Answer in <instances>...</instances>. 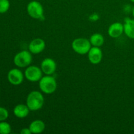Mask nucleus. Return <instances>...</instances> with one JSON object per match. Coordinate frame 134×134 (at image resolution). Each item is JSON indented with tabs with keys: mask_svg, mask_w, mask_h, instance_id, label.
I'll return each instance as SVG.
<instances>
[{
	"mask_svg": "<svg viewBox=\"0 0 134 134\" xmlns=\"http://www.w3.org/2000/svg\"><path fill=\"white\" fill-rule=\"evenodd\" d=\"M43 95L39 91L31 92L26 98V105L30 111H35L41 109L44 105Z\"/></svg>",
	"mask_w": 134,
	"mask_h": 134,
	"instance_id": "1",
	"label": "nucleus"
},
{
	"mask_svg": "<svg viewBox=\"0 0 134 134\" xmlns=\"http://www.w3.org/2000/svg\"><path fill=\"white\" fill-rule=\"evenodd\" d=\"M39 86L42 92L46 94H51L57 89V82L56 79L52 75H46L39 81Z\"/></svg>",
	"mask_w": 134,
	"mask_h": 134,
	"instance_id": "2",
	"label": "nucleus"
},
{
	"mask_svg": "<svg viewBox=\"0 0 134 134\" xmlns=\"http://www.w3.org/2000/svg\"><path fill=\"white\" fill-rule=\"evenodd\" d=\"M72 48L76 53L79 54H88L92 47L90 40L86 38L79 37L75 39L71 44Z\"/></svg>",
	"mask_w": 134,
	"mask_h": 134,
	"instance_id": "3",
	"label": "nucleus"
},
{
	"mask_svg": "<svg viewBox=\"0 0 134 134\" xmlns=\"http://www.w3.org/2000/svg\"><path fill=\"white\" fill-rule=\"evenodd\" d=\"M27 12L30 16L34 19H43L44 18V9L43 5L37 1H31L27 5Z\"/></svg>",
	"mask_w": 134,
	"mask_h": 134,
	"instance_id": "4",
	"label": "nucleus"
},
{
	"mask_svg": "<svg viewBox=\"0 0 134 134\" xmlns=\"http://www.w3.org/2000/svg\"><path fill=\"white\" fill-rule=\"evenodd\" d=\"M14 64L18 68H27L32 62V55L29 51H22L14 57Z\"/></svg>",
	"mask_w": 134,
	"mask_h": 134,
	"instance_id": "5",
	"label": "nucleus"
},
{
	"mask_svg": "<svg viewBox=\"0 0 134 134\" xmlns=\"http://www.w3.org/2000/svg\"><path fill=\"white\" fill-rule=\"evenodd\" d=\"M24 77L30 82H39L43 77V71L41 68L36 65H29L25 70Z\"/></svg>",
	"mask_w": 134,
	"mask_h": 134,
	"instance_id": "6",
	"label": "nucleus"
},
{
	"mask_svg": "<svg viewBox=\"0 0 134 134\" xmlns=\"http://www.w3.org/2000/svg\"><path fill=\"white\" fill-rule=\"evenodd\" d=\"M56 63L51 58H44L41 64V69L43 73L47 75H52L56 70Z\"/></svg>",
	"mask_w": 134,
	"mask_h": 134,
	"instance_id": "7",
	"label": "nucleus"
},
{
	"mask_svg": "<svg viewBox=\"0 0 134 134\" xmlns=\"http://www.w3.org/2000/svg\"><path fill=\"white\" fill-rule=\"evenodd\" d=\"M24 75L20 69L17 68L12 69L8 72L7 79L9 82L13 85H19L22 83Z\"/></svg>",
	"mask_w": 134,
	"mask_h": 134,
	"instance_id": "8",
	"label": "nucleus"
},
{
	"mask_svg": "<svg viewBox=\"0 0 134 134\" xmlns=\"http://www.w3.org/2000/svg\"><path fill=\"white\" fill-rule=\"evenodd\" d=\"M46 44L44 41L41 38H36L31 41L28 46V51L31 54H37L44 50Z\"/></svg>",
	"mask_w": 134,
	"mask_h": 134,
	"instance_id": "9",
	"label": "nucleus"
},
{
	"mask_svg": "<svg viewBox=\"0 0 134 134\" xmlns=\"http://www.w3.org/2000/svg\"><path fill=\"white\" fill-rule=\"evenodd\" d=\"M88 58L92 64H98L101 62L103 58V52L100 47H92L88 52Z\"/></svg>",
	"mask_w": 134,
	"mask_h": 134,
	"instance_id": "10",
	"label": "nucleus"
},
{
	"mask_svg": "<svg viewBox=\"0 0 134 134\" xmlns=\"http://www.w3.org/2000/svg\"><path fill=\"white\" fill-rule=\"evenodd\" d=\"M124 32V24L120 22H114L108 28V35L112 38H118Z\"/></svg>",
	"mask_w": 134,
	"mask_h": 134,
	"instance_id": "11",
	"label": "nucleus"
},
{
	"mask_svg": "<svg viewBox=\"0 0 134 134\" xmlns=\"http://www.w3.org/2000/svg\"><path fill=\"white\" fill-rule=\"evenodd\" d=\"M30 109L27 106V105L25 104H18L14 107L13 109V113L19 119H24L27 116V115L30 113Z\"/></svg>",
	"mask_w": 134,
	"mask_h": 134,
	"instance_id": "12",
	"label": "nucleus"
},
{
	"mask_svg": "<svg viewBox=\"0 0 134 134\" xmlns=\"http://www.w3.org/2000/svg\"><path fill=\"white\" fill-rule=\"evenodd\" d=\"M45 124L41 120H35L30 123L29 126L31 133L38 134L44 132L45 129Z\"/></svg>",
	"mask_w": 134,
	"mask_h": 134,
	"instance_id": "13",
	"label": "nucleus"
},
{
	"mask_svg": "<svg viewBox=\"0 0 134 134\" xmlns=\"http://www.w3.org/2000/svg\"><path fill=\"white\" fill-rule=\"evenodd\" d=\"M124 32L128 37L134 39V19L126 18L124 24Z\"/></svg>",
	"mask_w": 134,
	"mask_h": 134,
	"instance_id": "14",
	"label": "nucleus"
},
{
	"mask_svg": "<svg viewBox=\"0 0 134 134\" xmlns=\"http://www.w3.org/2000/svg\"><path fill=\"white\" fill-rule=\"evenodd\" d=\"M90 42L93 47H100L104 44L105 39L103 35L99 33L92 34L90 37Z\"/></svg>",
	"mask_w": 134,
	"mask_h": 134,
	"instance_id": "15",
	"label": "nucleus"
},
{
	"mask_svg": "<svg viewBox=\"0 0 134 134\" xmlns=\"http://www.w3.org/2000/svg\"><path fill=\"white\" fill-rule=\"evenodd\" d=\"M11 132V126L8 122H0V134H9Z\"/></svg>",
	"mask_w": 134,
	"mask_h": 134,
	"instance_id": "16",
	"label": "nucleus"
},
{
	"mask_svg": "<svg viewBox=\"0 0 134 134\" xmlns=\"http://www.w3.org/2000/svg\"><path fill=\"white\" fill-rule=\"evenodd\" d=\"M10 7V2L9 0H0V13H5Z\"/></svg>",
	"mask_w": 134,
	"mask_h": 134,
	"instance_id": "17",
	"label": "nucleus"
},
{
	"mask_svg": "<svg viewBox=\"0 0 134 134\" xmlns=\"http://www.w3.org/2000/svg\"><path fill=\"white\" fill-rule=\"evenodd\" d=\"M9 117V112L5 108L0 107V122L5 121Z\"/></svg>",
	"mask_w": 134,
	"mask_h": 134,
	"instance_id": "18",
	"label": "nucleus"
},
{
	"mask_svg": "<svg viewBox=\"0 0 134 134\" xmlns=\"http://www.w3.org/2000/svg\"><path fill=\"white\" fill-rule=\"evenodd\" d=\"M21 134H31V132L30 131V128H25L22 129V130L20 131Z\"/></svg>",
	"mask_w": 134,
	"mask_h": 134,
	"instance_id": "19",
	"label": "nucleus"
},
{
	"mask_svg": "<svg viewBox=\"0 0 134 134\" xmlns=\"http://www.w3.org/2000/svg\"><path fill=\"white\" fill-rule=\"evenodd\" d=\"M132 14H133V16L134 18V7L133 8V10H132Z\"/></svg>",
	"mask_w": 134,
	"mask_h": 134,
	"instance_id": "20",
	"label": "nucleus"
},
{
	"mask_svg": "<svg viewBox=\"0 0 134 134\" xmlns=\"http://www.w3.org/2000/svg\"><path fill=\"white\" fill-rule=\"evenodd\" d=\"M130 1H132V3H134V0H130Z\"/></svg>",
	"mask_w": 134,
	"mask_h": 134,
	"instance_id": "21",
	"label": "nucleus"
}]
</instances>
